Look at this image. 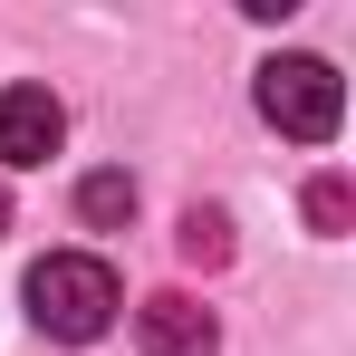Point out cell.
<instances>
[{"instance_id":"5b68a950","label":"cell","mask_w":356,"mask_h":356,"mask_svg":"<svg viewBox=\"0 0 356 356\" xmlns=\"http://www.w3.org/2000/svg\"><path fill=\"white\" fill-rule=\"evenodd\" d=\"M77 222L87 232H125L135 222V174H87L77 183Z\"/></svg>"},{"instance_id":"7a4b0ae2","label":"cell","mask_w":356,"mask_h":356,"mask_svg":"<svg viewBox=\"0 0 356 356\" xmlns=\"http://www.w3.org/2000/svg\"><path fill=\"white\" fill-rule=\"evenodd\" d=\"M260 116L280 135H298V145H327L337 116H347V87H337L327 58H270L260 67Z\"/></svg>"},{"instance_id":"52a82bcc","label":"cell","mask_w":356,"mask_h":356,"mask_svg":"<svg viewBox=\"0 0 356 356\" xmlns=\"http://www.w3.org/2000/svg\"><path fill=\"white\" fill-rule=\"evenodd\" d=\"M347 212H356L347 174H318V183H308V222H318V232H347Z\"/></svg>"},{"instance_id":"ba28073f","label":"cell","mask_w":356,"mask_h":356,"mask_svg":"<svg viewBox=\"0 0 356 356\" xmlns=\"http://www.w3.org/2000/svg\"><path fill=\"white\" fill-rule=\"evenodd\" d=\"M0 232H10V183H0Z\"/></svg>"},{"instance_id":"8992f818","label":"cell","mask_w":356,"mask_h":356,"mask_svg":"<svg viewBox=\"0 0 356 356\" xmlns=\"http://www.w3.org/2000/svg\"><path fill=\"white\" fill-rule=\"evenodd\" d=\"M183 260H202V270H222V260H232V222H222V212H183Z\"/></svg>"},{"instance_id":"277c9868","label":"cell","mask_w":356,"mask_h":356,"mask_svg":"<svg viewBox=\"0 0 356 356\" xmlns=\"http://www.w3.org/2000/svg\"><path fill=\"white\" fill-rule=\"evenodd\" d=\"M135 337H145V356H222V327H212V308L193 289L135 298Z\"/></svg>"},{"instance_id":"6da1fadb","label":"cell","mask_w":356,"mask_h":356,"mask_svg":"<svg viewBox=\"0 0 356 356\" xmlns=\"http://www.w3.org/2000/svg\"><path fill=\"white\" fill-rule=\"evenodd\" d=\"M19 298H29V327H49V337H67V347H87V337H106L116 327V270L97 260V250H49L29 280H19Z\"/></svg>"},{"instance_id":"3957f363","label":"cell","mask_w":356,"mask_h":356,"mask_svg":"<svg viewBox=\"0 0 356 356\" xmlns=\"http://www.w3.org/2000/svg\"><path fill=\"white\" fill-rule=\"evenodd\" d=\"M58 145H67V106L49 87H0V164H10V174L49 164Z\"/></svg>"}]
</instances>
